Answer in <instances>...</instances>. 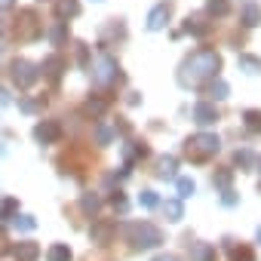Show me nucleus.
<instances>
[{
    "label": "nucleus",
    "instance_id": "1",
    "mask_svg": "<svg viewBox=\"0 0 261 261\" xmlns=\"http://www.w3.org/2000/svg\"><path fill=\"white\" fill-rule=\"evenodd\" d=\"M218 71H221V56L215 49H197L194 56H188L181 62L178 83L181 86H200L203 80H215Z\"/></svg>",
    "mask_w": 261,
    "mask_h": 261
},
{
    "label": "nucleus",
    "instance_id": "2",
    "mask_svg": "<svg viewBox=\"0 0 261 261\" xmlns=\"http://www.w3.org/2000/svg\"><path fill=\"white\" fill-rule=\"evenodd\" d=\"M126 237L136 249H157L163 243V233L157 224L151 221H139V224H126Z\"/></svg>",
    "mask_w": 261,
    "mask_h": 261
},
{
    "label": "nucleus",
    "instance_id": "3",
    "mask_svg": "<svg viewBox=\"0 0 261 261\" xmlns=\"http://www.w3.org/2000/svg\"><path fill=\"white\" fill-rule=\"evenodd\" d=\"M185 151H188V157H191V160L203 163V160H209V157H215V154L221 151V139H218V136H212V133H197L194 139H188V142H185Z\"/></svg>",
    "mask_w": 261,
    "mask_h": 261
},
{
    "label": "nucleus",
    "instance_id": "4",
    "mask_svg": "<svg viewBox=\"0 0 261 261\" xmlns=\"http://www.w3.org/2000/svg\"><path fill=\"white\" fill-rule=\"evenodd\" d=\"M92 80H95L98 86L117 83V80H120V65H117V59H111V56L101 53V56L92 62Z\"/></svg>",
    "mask_w": 261,
    "mask_h": 261
},
{
    "label": "nucleus",
    "instance_id": "5",
    "mask_svg": "<svg viewBox=\"0 0 261 261\" xmlns=\"http://www.w3.org/2000/svg\"><path fill=\"white\" fill-rule=\"evenodd\" d=\"M37 77H40V68L34 62H28V59H16L13 62V83L19 89H31L37 83Z\"/></svg>",
    "mask_w": 261,
    "mask_h": 261
},
{
    "label": "nucleus",
    "instance_id": "6",
    "mask_svg": "<svg viewBox=\"0 0 261 261\" xmlns=\"http://www.w3.org/2000/svg\"><path fill=\"white\" fill-rule=\"evenodd\" d=\"M34 139H37L40 145H56V142L62 139V126H59L56 120H43V123L34 126Z\"/></svg>",
    "mask_w": 261,
    "mask_h": 261
},
{
    "label": "nucleus",
    "instance_id": "7",
    "mask_svg": "<svg viewBox=\"0 0 261 261\" xmlns=\"http://www.w3.org/2000/svg\"><path fill=\"white\" fill-rule=\"evenodd\" d=\"M19 19H22V22H19V25H22V28H19V37H22V40H34V37H40V19H37L34 10H22Z\"/></svg>",
    "mask_w": 261,
    "mask_h": 261
},
{
    "label": "nucleus",
    "instance_id": "8",
    "mask_svg": "<svg viewBox=\"0 0 261 261\" xmlns=\"http://www.w3.org/2000/svg\"><path fill=\"white\" fill-rule=\"evenodd\" d=\"M218 120V111H215V105H209V101H200V105H194V123L197 126H212Z\"/></svg>",
    "mask_w": 261,
    "mask_h": 261
},
{
    "label": "nucleus",
    "instance_id": "9",
    "mask_svg": "<svg viewBox=\"0 0 261 261\" xmlns=\"http://www.w3.org/2000/svg\"><path fill=\"white\" fill-rule=\"evenodd\" d=\"M166 22H169V7H166V4H157V7L148 13V28H151V31H160V28H166Z\"/></svg>",
    "mask_w": 261,
    "mask_h": 261
},
{
    "label": "nucleus",
    "instance_id": "10",
    "mask_svg": "<svg viewBox=\"0 0 261 261\" xmlns=\"http://www.w3.org/2000/svg\"><path fill=\"white\" fill-rule=\"evenodd\" d=\"M65 68H68V65H65V59H62V56H46V59H43V65H40V71H43L49 80H59Z\"/></svg>",
    "mask_w": 261,
    "mask_h": 261
},
{
    "label": "nucleus",
    "instance_id": "11",
    "mask_svg": "<svg viewBox=\"0 0 261 261\" xmlns=\"http://www.w3.org/2000/svg\"><path fill=\"white\" fill-rule=\"evenodd\" d=\"M56 16H59V22L77 19L80 16V0H56Z\"/></svg>",
    "mask_w": 261,
    "mask_h": 261
},
{
    "label": "nucleus",
    "instance_id": "12",
    "mask_svg": "<svg viewBox=\"0 0 261 261\" xmlns=\"http://www.w3.org/2000/svg\"><path fill=\"white\" fill-rule=\"evenodd\" d=\"M114 230H117V224H111V221H95L92 230H89V237H92V243H111Z\"/></svg>",
    "mask_w": 261,
    "mask_h": 261
},
{
    "label": "nucleus",
    "instance_id": "13",
    "mask_svg": "<svg viewBox=\"0 0 261 261\" xmlns=\"http://www.w3.org/2000/svg\"><path fill=\"white\" fill-rule=\"evenodd\" d=\"M188 255H191V261H215V249L209 243H191Z\"/></svg>",
    "mask_w": 261,
    "mask_h": 261
},
{
    "label": "nucleus",
    "instance_id": "14",
    "mask_svg": "<svg viewBox=\"0 0 261 261\" xmlns=\"http://www.w3.org/2000/svg\"><path fill=\"white\" fill-rule=\"evenodd\" d=\"M13 255H16V261H37L40 258V246L37 243H19L13 249Z\"/></svg>",
    "mask_w": 261,
    "mask_h": 261
},
{
    "label": "nucleus",
    "instance_id": "15",
    "mask_svg": "<svg viewBox=\"0 0 261 261\" xmlns=\"http://www.w3.org/2000/svg\"><path fill=\"white\" fill-rule=\"evenodd\" d=\"M258 22H261V7L255 4V0H246V4H243V25L255 28Z\"/></svg>",
    "mask_w": 261,
    "mask_h": 261
},
{
    "label": "nucleus",
    "instance_id": "16",
    "mask_svg": "<svg viewBox=\"0 0 261 261\" xmlns=\"http://www.w3.org/2000/svg\"><path fill=\"white\" fill-rule=\"evenodd\" d=\"M185 31L194 34V37H206V34H209V22H206V16H191V19L185 22Z\"/></svg>",
    "mask_w": 261,
    "mask_h": 261
},
{
    "label": "nucleus",
    "instance_id": "17",
    "mask_svg": "<svg viewBox=\"0 0 261 261\" xmlns=\"http://www.w3.org/2000/svg\"><path fill=\"white\" fill-rule=\"evenodd\" d=\"M175 169H178V160H175V157H160L157 175H160L163 181H172V178H175Z\"/></svg>",
    "mask_w": 261,
    "mask_h": 261
},
{
    "label": "nucleus",
    "instance_id": "18",
    "mask_svg": "<svg viewBox=\"0 0 261 261\" xmlns=\"http://www.w3.org/2000/svg\"><path fill=\"white\" fill-rule=\"evenodd\" d=\"M237 65H240V71L249 74V77H255V74L261 71V59H258V56H249V53H243V56L237 59Z\"/></svg>",
    "mask_w": 261,
    "mask_h": 261
},
{
    "label": "nucleus",
    "instance_id": "19",
    "mask_svg": "<svg viewBox=\"0 0 261 261\" xmlns=\"http://www.w3.org/2000/svg\"><path fill=\"white\" fill-rule=\"evenodd\" d=\"M243 126L249 129V133H255V136H261V111H255V108H249V111L243 114Z\"/></svg>",
    "mask_w": 261,
    "mask_h": 261
},
{
    "label": "nucleus",
    "instance_id": "20",
    "mask_svg": "<svg viewBox=\"0 0 261 261\" xmlns=\"http://www.w3.org/2000/svg\"><path fill=\"white\" fill-rule=\"evenodd\" d=\"M46 261H71V249H68L65 243H56V246H49Z\"/></svg>",
    "mask_w": 261,
    "mask_h": 261
},
{
    "label": "nucleus",
    "instance_id": "21",
    "mask_svg": "<svg viewBox=\"0 0 261 261\" xmlns=\"http://www.w3.org/2000/svg\"><path fill=\"white\" fill-rule=\"evenodd\" d=\"M209 95H212L215 101H221V98H227V95H230V86H227L221 77H215V80H212V86H209Z\"/></svg>",
    "mask_w": 261,
    "mask_h": 261
},
{
    "label": "nucleus",
    "instance_id": "22",
    "mask_svg": "<svg viewBox=\"0 0 261 261\" xmlns=\"http://www.w3.org/2000/svg\"><path fill=\"white\" fill-rule=\"evenodd\" d=\"M163 212H166V221H181V215H185V209H181L178 200H166L163 203Z\"/></svg>",
    "mask_w": 261,
    "mask_h": 261
},
{
    "label": "nucleus",
    "instance_id": "23",
    "mask_svg": "<svg viewBox=\"0 0 261 261\" xmlns=\"http://www.w3.org/2000/svg\"><path fill=\"white\" fill-rule=\"evenodd\" d=\"M230 13V4H227V0H209V4H206V16H227Z\"/></svg>",
    "mask_w": 261,
    "mask_h": 261
},
{
    "label": "nucleus",
    "instance_id": "24",
    "mask_svg": "<svg viewBox=\"0 0 261 261\" xmlns=\"http://www.w3.org/2000/svg\"><path fill=\"white\" fill-rule=\"evenodd\" d=\"M16 215H19V200L7 197L4 203H0V218H4V221H10V218H16Z\"/></svg>",
    "mask_w": 261,
    "mask_h": 261
},
{
    "label": "nucleus",
    "instance_id": "25",
    "mask_svg": "<svg viewBox=\"0 0 261 261\" xmlns=\"http://www.w3.org/2000/svg\"><path fill=\"white\" fill-rule=\"evenodd\" d=\"M145 154H148V148H142V145H136V142L123 145V157H126V163H133V160H139V157H145Z\"/></svg>",
    "mask_w": 261,
    "mask_h": 261
},
{
    "label": "nucleus",
    "instance_id": "26",
    "mask_svg": "<svg viewBox=\"0 0 261 261\" xmlns=\"http://www.w3.org/2000/svg\"><path fill=\"white\" fill-rule=\"evenodd\" d=\"M49 40H53L56 46H62V43L68 40V28H65V22H56V25L49 28Z\"/></svg>",
    "mask_w": 261,
    "mask_h": 261
},
{
    "label": "nucleus",
    "instance_id": "27",
    "mask_svg": "<svg viewBox=\"0 0 261 261\" xmlns=\"http://www.w3.org/2000/svg\"><path fill=\"white\" fill-rule=\"evenodd\" d=\"M98 206H101V200H98L95 194H83V200H80V209H83L86 215H95V212H98Z\"/></svg>",
    "mask_w": 261,
    "mask_h": 261
},
{
    "label": "nucleus",
    "instance_id": "28",
    "mask_svg": "<svg viewBox=\"0 0 261 261\" xmlns=\"http://www.w3.org/2000/svg\"><path fill=\"white\" fill-rule=\"evenodd\" d=\"M95 139H98V145H111L114 129H111V126H105V123H98V126H95Z\"/></svg>",
    "mask_w": 261,
    "mask_h": 261
},
{
    "label": "nucleus",
    "instance_id": "29",
    "mask_svg": "<svg viewBox=\"0 0 261 261\" xmlns=\"http://www.w3.org/2000/svg\"><path fill=\"white\" fill-rule=\"evenodd\" d=\"M233 163H237L240 169H252L255 157H252V151H237V154H233Z\"/></svg>",
    "mask_w": 261,
    "mask_h": 261
},
{
    "label": "nucleus",
    "instance_id": "30",
    "mask_svg": "<svg viewBox=\"0 0 261 261\" xmlns=\"http://www.w3.org/2000/svg\"><path fill=\"white\" fill-rule=\"evenodd\" d=\"M230 258H233V261H255V255H252V249H249V246H240V249H237V246H230Z\"/></svg>",
    "mask_w": 261,
    "mask_h": 261
},
{
    "label": "nucleus",
    "instance_id": "31",
    "mask_svg": "<svg viewBox=\"0 0 261 261\" xmlns=\"http://www.w3.org/2000/svg\"><path fill=\"white\" fill-rule=\"evenodd\" d=\"M83 111H86V114H92V117H101V114H105V101H98V98H89V101L83 105Z\"/></svg>",
    "mask_w": 261,
    "mask_h": 261
},
{
    "label": "nucleus",
    "instance_id": "32",
    "mask_svg": "<svg viewBox=\"0 0 261 261\" xmlns=\"http://www.w3.org/2000/svg\"><path fill=\"white\" fill-rule=\"evenodd\" d=\"M157 203H160V200H157V194H154V191H142V194H139V206H145V209H154Z\"/></svg>",
    "mask_w": 261,
    "mask_h": 261
},
{
    "label": "nucleus",
    "instance_id": "33",
    "mask_svg": "<svg viewBox=\"0 0 261 261\" xmlns=\"http://www.w3.org/2000/svg\"><path fill=\"white\" fill-rule=\"evenodd\" d=\"M230 178H233V175H230V169H221V172H215V175H212V185H218V188H224V191H227Z\"/></svg>",
    "mask_w": 261,
    "mask_h": 261
},
{
    "label": "nucleus",
    "instance_id": "34",
    "mask_svg": "<svg viewBox=\"0 0 261 261\" xmlns=\"http://www.w3.org/2000/svg\"><path fill=\"white\" fill-rule=\"evenodd\" d=\"M13 221H16V227H19V230H34V227H37V221H34L31 215H16Z\"/></svg>",
    "mask_w": 261,
    "mask_h": 261
},
{
    "label": "nucleus",
    "instance_id": "35",
    "mask_svg": "<svg viewBox=\"0 0 261 261\" xmlns=\"http://www.w3.org/2000/svg\"><path fill=\"white\" fill-rule=\"evenodd\" d=\"M194 191H197V185L191 178H178V197H191Z\"/></svg>",
    "mask_w": 261,
    "mask_h": 261
},
{
    "label": "nucleus",
    "instance_id": "36",
    "mask_svg": "<svg viewBox=\"0 0 261 261\" xmlns=\"http://www.w3.org/2000/svg\"><path fill=\"white\" fill-rule=\"evenodd\" d=\"M111 206H114L117 212H126V206H129V203H126V197H123V194H114V197H111Z\"/></svg>",
    "mask_w": 261,
    "mask_h": 261
},
{
    "label": "nucleus",
    "instance_id": "37",
    "mask_svg": "<svg viewBox=\"0 0 261 261\" xmlns=\"http://www.w3.org/2000/svg\"><path fill=\"white\" fill-rule=\"evenodd\" d=\"M221 203H224V206H233V203H237V194L227 188V191H224V197H221Z\"/></svg>",
    "mask_w": 261,
    "mask_h": 261
},
{
    "label": "nucleus",
    "instance_id": "38",
    "mask_svg": "<svg viewBox=\"0 0 261 261\" xmlns=\"http://www.w3.org/2000/svg\"><path fill=\"white\" fill-rule=\"evenodd\" d=\"M7 105H10V92L0 86V108H7Z\"/></svg>",
    "mask_w": 261,
    "mask_h": 261
},
{
    "label": "nucleus",
    "instance_id": "39",
    "mask_svg": "<svg viewBox=\"0 0 261 261\" xmlns=\"http://www.w3.org/2000/svg\"><path fill=\"white\" fill-rule=\"evenodd\" d=\"M13 4H16V0H0V13H4V10H13Z\"/></svg>",
    "mask_w": 261,
    "mask_h": 261
},
{
    "label": "nucleus",
    "instance_id": "40",
    "mask_svg": "<svg viewBox=\"0 0 261 261\" xmlns=\"http://www.w3.org/2000/svg\"><path fill=\"white\" fill-rule=\"evenodd\" d=\"M154 261H178V258H175V255H157Z\"/></svg>",
    "mask_w": 261,
    "mask_h": 261
},
{
    "label": "nucleus",
    "instance_id": "41",
    "mask_svg": "<svg viewBox=\"0 0 261 261\" xmlns=\"http://www.w3.org/2000/svg\"><path fill=\"white\" fill-rule=\"evenodd\" d=\"M258 243H261V227H258Z\"/></svg>",
    "mask_w": 261,
    "mask_h": 261
},
{
    "label": "nucleus",
    "instance_id": "42",
    "mask_svg": "<svg viewBox=\"0 0 261 261\" xmlns=\"http://www.w3.org/2000/svg\"><path fill=\"white\" fill-rule=\"evenodd\" d=\"M258 166H261V160H258Z\"/></svg>",
    "mask_w": 261,
    "mask_h": 261
}]
</instances>
